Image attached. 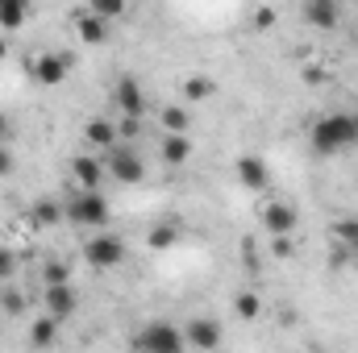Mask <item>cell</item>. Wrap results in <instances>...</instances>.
Instances as JSON below:
<instances>
[{
	"instance_id": "cell-32",
	"label": "cell",
	"mask_w": 358,
	"mask_h": 353,
	"mask_svg": "<svg viewBox=\"0 0 358 353\" xmlns=\"http://www.w3.org/2000/svg\"><path fill=\"white\" fill-rule=\"evenodd\" d=\"M355 129H358V112H355Z\"/></svg>"
},
{
	"instance_id": "cell-18",
	"label": "cell",
	"mask_w": 358,
	"mask_h": 353,
	"mask_svg": "<svg viewBox=\"0 0 358 353\" xmlns=\"http://www.w3.org/2000/svg\"><path fill=\"white\" fill-rule=\"evenodd\" d=\"M25 17H29V8H25L21 0H0V33L21 29V25H25Z\"/></svg>"
},
{
	"instance_id": "cell-7",
	"label": "cell",
	"mask_w": 358,
	"mask_h": 353,
	"mask_svg": "<svg viewBox=\"0 0 358 353\" xmlns=\"http://www.w3.org/2000/svg\"><path fill=\"white\" fill-rule=\"evenodd\" d=\"M42 308H46V316L50 320H71L76 312H80V291L71 287V283H55V287H42Z\"/></svg>"
},
{
	"instance_id": "cell-13",
	"label": "cell",
	"mask_w": 358,
	"mask_h": 353,
	"mask_svg": "<svg viewBox=\"0 0 358 353\" xmlns=\"http://www.w3.org/2000/svg\"><path fill=\"white\" fill-rule=\"evenodd\" d=\"M84 137H88L92 150H100V154H108L121 137H117V121H108V117H92L88 125H84Z\"/></svg>"
},
{
	"instance_id": "cell-12",
	"label": "cell",
	"mask_w": 358,
	"mask_h": 353,
	"mask_svg": "<svg viewBox=\"0 0 358 353\" xmlns=\"http://www.w3.org/2000/svg\"><path fill=\"white\" fill-rule=\"evenodd\" d=\"M71 175L80 183V191H100V179H104L100 154H80V158H71Z\"/></svg>"
},
{
	"instance_id": "cell-22",
	"label": "cell",
	"mask_w": 358,
	"mask_h": 353,
	"mask_svg": "<svg viewBox=\"0 0 358 353\" xmlns=\"http://www.w3.org/2000/svg\"><path fill=\"white\" fill-rule=\"evenodd\" d=\"M259 308H263V303H259V295H255V291H238L234 312H238L242 320H255V316H259Z\"/></svg>"
},
{
	"instance_id": "cell-14",
	"label": "cell",
	"mask_w": 358,
	"mask_h": 353,
	"mask_svg": "<svg viewBox=\"0 0 358 353\" xmlns=\"http://www.w3.org/2000/svg\"><path fill=\"white\" fill-rule=\"evenodd\" d=\"M300 17H304L313 29H334L338 17H342V8H338L334 0H308V4L300 8Z\"/></svg>"
},
{
	"instance_id": "cell-11",
	"label": "cell",
	"mask_w": 358,
	"mask_h": 353,
	"mask_svg": "<svg viewBox=\"0 0 358 353\" xmlns=\"http://www.w3.org/2000/svg\"><path fill=\"white\" fill-rule=\"evenodd\" d=\"M238 183H242L246 191H267L271 187L267 163H263L259 154H242V158H238Z\"/></svg>"
},
{
	"instance_id": "cell-24",
	"label": "cell",
	"mask_w": 358,
	"mask_h": 353,
	"mask_svg": "<svg viewBox=\"0 0 358 353\" xmlns=\"http://www.w3.org/2000/svg\"><path fill=\"white\" fill-rule=\"evenodd\" d=\"M88 8L100 17V21H113V17H121V13H125V4H121V0H92Z\"/></svg>"
},
{
	"instance_id": "cell-16",
	"label": "cell",
	"mask_w": 358,
	"mask_h": 353,
	"mask_svg": "<svg viewBox=\"0 0 358 353\" xmlns=\"http://www.w3.org/2000/svg\"><path fill=\"white\" fill-rule=\"evenodd\" d=\"M76 29H80V38L88 42V46H100L104 38H108V21H100L92 8H84V13H76Z\"/></svg>"
},
{
	"instance_id": "cell-8",
	"label": "cell",
	"mask_w": 358,
	"mask_h": 353,
	"mask_svg": "<svg viewBox=\"0 0 358 353\" xmlns=\"http://www.w3.org/2000/svg\"><path fill=\"white\" fill-rule=\"evenodd\" d=\"M183 337H187V350L217 353L221 350V320H213V316H196V320L183 324Z\"/></svg>"
},
{
	"instance_id": "cell-2",
	"label": "cell",
	"mask_w": 358,
	"mask_h": 353,
	"mask_svg": "<svg viewBox=\"0 0 358 353\" xmlns=\"http://www.w3.org/2000/svg\"><path fill=\"white\" fill-rule=\"evenodd\" d=\"M63 220H71L76 229L84 233H104L113 225V204L100 195V191H76L67 204H63Z\"/></svg>"
},
{
	"instance_id": "cell-10",
	"label": "cell",
	"mask_w": 358,
	"mask_h": 353,
	"mask_svg": "<svg viewBox=\"0 0 358 353\" xmlns=\"http://www.w3.org/2000/svg\"><path fill=\"white\" fill-rule=\"evenodd\" d=\"M296 225H300V216H296V208L287 200H267L263 204V229L271 237H292Z\"/></svg>"
},
{
	"instance_id": "cell-29",
	"label": "cell",
	"mask_w": 358,
	"mask_h": 353,
	"mask_svg": "<svg viewBox=\"0 0 358 353\" xmlns=\"http://www.w3.org/2000/svg\"><path fill=\"white\" fill-rule=\"evenodd\" d=\"M8 274H13V254H4V250H0V283H4Z\"/></svg>"
},
{
	"instance_id": "cell-6",
	"label": "cell",
	"mask_w": 358,
	"mask_h": 353,
	"mask_svg": "<svg viewBox=\"0 0 358 353\" xmlns=\"http://www.w3.org/2000/svg\"><path fill=\"white\" fill-rule=\"evenodd\" d=\"M108 100H113V108L121 112V121H142V117H146V108H150L146 88H142L134 75H121V80L108 88Z\"/></svg>"
},
{
	"instance_id": "cell-1",
	"label": "cell",
	"mask_w": 358,
	"mask_h": 353,
	"mask_svg": "<svg viewBox=\"0 0 358 353\" xmlns=\"http://www.w3.org/2000/svg\"><path fill=\"white\" fill-rule=\"evenodd\" d=\"M308 142L321 158H334V154H346L350 146L358 142V129H355V112H325L313 121L308 129Z\"/></svg>"
},
{
	"instance_id": "cell-28",
	"label": "cell",
	"mask_w": 358,
	"mask_h": 353,
	"mask_svg": "<svg viewBox=\"0 0 358 353\" xmlns=\"http://www.w3.org/2000/svg\"><path fill=\"white\" fill-rule=\"evenodd\" d=\"M17 171V154H13V146H0V179H8Z\"/></svg>"
},
{
	"instance_id": "cell-15",
	"label": "cell",
	"mask_w": 358,
	"mask_h": 353,
	"mask_svg": "<svg viewBox=\"0 0 358 353\" xmlns=\"http://www.w3.org/2000/svg\"><path fill=\"white\" fill-rule=\"evenodd\" d=\"M159 158H163V167H183L192 158V137L187 133H163Z\"/></svg>"
},
{
	"instance_id": "cell-25",
	"label": "cell",
	"mask_w": 358,
	"mask_h": 353,
	"mask_svg": "<svg viewBox=\"0 0 358 353\" xmlns=\"http://www.w3.org/2000/svg\"><path fill=\"white\" fill-rule=\"evenodd\" d=\"M55 283H71V274H67V266L63 262H46L42 266V287H55Z\"/></svg>"
},
{
	"instance_id": "cell-9",
	"label": "cell",
	"mask_w": 358,
	"mask_h": 353,
	"mask_svg": "<svg viewBox=\"0 0 358 353\" xmlns=\"http://www.w3.org/2000/svg\"><path fill=\"white\" fill-rule=\"evenodd\" d=\"M34 80L38 84H46V88H59L63 80H67V71H71V54H59V50H42V54H34Z\"/></svg>"
},
{
	"instance_id": "cell-30",
	"label": "cell",
	"mask_w": 358,
	"mask_h": 353,
	"mask_svg": "<svg viewBox=\"0 0 358 353\" xmlns=\"http://www.w3.org/2000/svg\"><path fill=\"white\" fill-rule=\"evenodd\" d=\"M4 303H8V308H13V312H21V308H25V299H21V295H17V291H13V295H8V299H4Z\"/></svg>"
},
{
	"instance_id": "cell-4",
	"label": "cell",
	"mask_w": 358,
	"mask_h": 353,
	"mask_svg": "<svg viewBox=\"0 0 358 353\" xmlns=\"http://www.w3.org/2000/svg\"><path fill=\"white\" fill-rule=\"evenodd\" d=\"M100 163H104V175L113 179V183H121V187H138L146 179V158L129 142H117L108 154H100Z\"/></svg>"
},
{
	"instance_id": "cell-31",
	"label": "cell",
	"mask_w": 358,
	"mask_h": 353,
	"mask_svg": "<svg viewBox=\"0 0 358 353\" xmlns=\"http://www.w3.org/2000/svg\"><path fill=\"white\" fill-rule=\"evenodd\" d=\"M0 54H4V38H0Z\"/></svg>"
},
{
	"instance_id": "cell-26",
	"label": "cell",
	"mask_w": 358,
	"mask_h": 353,
	"mask_svg": "<svg viewBox=\"0 0 358 353\" xmlns=\"http://www.w3.org/2000/svg\"><path fill=\"white\" fill-rule=\"evenodd\" d=\"M34 216H38L42 225H55V220H63V208H59V204H46V200H42V204L34 208Z\"/></svg>"
},
{
	"instance_id": "cell-21",
	"label": "cell",
	"mask_w": 358,
	"mask_h": 353,
	"mask_svg": "<svg viewBox=\"0 0 358 353\" xmlns=\"http://www.w3.org/2000/svg\"><path fill=\"white\" fill-rule=\"evenodd\" d=\"M334 237H338L342 246H350V250H358V216H346V220H334Z\"/></svg>"
},
{
	"instance_id": "cell-23",
	"label": "cell",
	"mask_w": 358,
	"mask_h": 353,
	"mask_svg": "<svg viewBox=\"0 0 358 353\" xmlns=\"http://www.w3.org/2000/svg\"><path fill=\"white\" fill-rule=\"evenodd\" d=\"M179 241V229L176 225H159L155 233H150V250H171Z\"/></svg>"
},
{
	"instance_id": "cell-5",
	"label": "cell",
	"mask_w": 358,
	"mask_h": 353,
	"mask_svg": "<svg viewBox=\"0 0 358 353\" xmlns=\"http://www.w3.org/2000/svg\"><path fill=\"white\" fill-rule=\"evenodd\" d=\"M80 254H84V262L92 270H117V266H125L129 258V250H125V241L117 237V233H88L84 237V246H80Z\"/></svg>"
},
{
	"instance_id": "cell-20",
	"label": "cell",
	"mask_w": 358,
	"mask_h": 353,
	"mask_svg": "<svg viewBox=\"0 0 358 353\" xmlns=\"http://www.w3.org/2000/svg\"><path fill=\"white\" fill-rule=\"evenodd\" d=\"M217 84L208 80V75H192V80H183V100L187 104H196V100H204V96H213Z\"/></svg>"
},
{
	"instance_id": "cell-19",
	"label": "cell",
	"mask_w": 358,
	"mask_h": 353,
	"mask_svg": "<svg viewBox=\"0 0 358 353\" xmlns=\"http://www.w3.org/2000/svg\"><path fill=\"white\" fill-rule=\"evenodd\" d=\"M159 121H163V133H187V129H192V112H187L183 104H167V108L159 112Z\"/></svg>"
},
{
	"instance_id": "cell-17",
	"label": "cell",
	"mask_w": 358,
	"mask_h": 353,
	"mask_svg": "<svg viewBox=\"0 0 358 353\" xmlns=\"http://www.w3.org/2000/svg\"><path fill=\"white\" fill-rule=\"evenodd\" d=\"M55 341H59V320H50V316L42 312V316L29 324V345H34V350H50Z\"/></svg>"
},
{
	"instance_id": "cell-3",
	"label": "cell",
	"mask_w": 358,
	"mask_h": 353,
	"mask_svg": "<svg viewBox=\"0 0 358 353\" xmlns=\"http://www.w3.org/2000/svg\"><path fill=\"white\" fill-rule=\"evenodd\" d=\"M134 350L138 353H187V337H183V324L171 320H150L134 333Z\"/></svg>"
},
{
	"instance_id": "cell-27",
	"label": "cell",
	"mask_w": 358,
	"mask_h": 353,
	"mask_svg": "<svg viewBox=\"0 0 358 353\" xmlns=\"http://www.w3.org/2000/svg\"><path fill=\"white\" fill-rule=\"evenodd\" d=\"M13 142H17V121L0 108V146H13Z\"/></svg>"
}]
</instances>
